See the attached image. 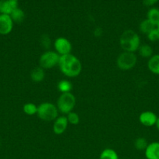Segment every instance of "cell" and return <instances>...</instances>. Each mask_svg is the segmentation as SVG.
<instances>
[{
  "instance_id": "cell-1",
  "label": "cell",
  "mask_w": 159,
  "mask_h": 159,
  "mask_svg": "<svg viewBox=\"0 0 159 159\" xmlns=\"http://www.w3.org/2000/svg\"><path fill=\"white\" fill-rule=\"evenodd\" d=\"M58 65L60 71L69 78L77 77L82 71V64L80 61L72 54L60 56Z\"/></svg>"
},
{
  "instance_id": "cell-2",
  "label": "cell",
  "mask_w": 159,
  "mask_h": 159,
  "mask_svg": "<svg viewBox=\"0 0 159 159\" xmlns=\"http://www.w3.org/2000/svg\"><path fill=\"white\" fill-rule=\"evenodd\" d=\"M119 43L123 51L135 53L140 46V38L135 31L126 30L120 36Z\"/></svg>"
},
{
  "instance_id": "cell-3",
  "label": "cell",
  "mask_w": 159,
  "mask_h": 159,
  "mask_svg": "<svg viewBox=\"0 0 159 159\" xmlns=\"http://www.w3.org/2000/svg\"><path fill=\"white\" fill-rule=\"evenodd\" d=\"M37 115L41 120L46 122L54 121L59 116V110L55 104L45 102L37 107Z\"/></svg>"
},
{
  "instance_id": "cell-4",
  "label": "cell",
  "mask_w": 159,
  "mask_h": 159,
  "mask_svg": "<svg viewBox=\"0 0 159 159\" xmlns=\"http://www.w3.org/2000/svg\"><path fill=\"white\" fill-rule=\"evenodd\" d=\"M76 97L71 93H61L57 100V107L59 112L62 114H68L72 112L76 106Z\"/></svg>"
},
{
  "instance_id": "cell-5",
  "label": "cell",
  "mask_w": 159,
  "mask_h": 159,
  "mask_svg": "<svg viewBox=\"0 0 159 159\" xmlns=\"http://www.w3.org/2000/svg\"><path fill=\"white\" fill-rule=\"evenodd\" d=\"M137 62V57L135 53L123 51L117 57L116 64L119 69L128 71L135 67Z\"/></svg>"
},
{
  "instance_id": "cell-6",
  "label": "cell",
  "mask_w": 159,
  "mask_h": 159,
  "mask_svg": "<svg viewBox=\"0 0 159 159\" xmlns=\"http://www.w3.org/2000/svg\"><path fill=\"white\" fill-rule=\"evenodd\" d=\"M60 55L54 51H46L39 58V66L45 69H51L59 65Z\"/></svg>"
},
{
  "instance_id": "cell-7",
  "label": "cell",
  "mask_w": 159,
  "mask_h": 159,
  "mask_svg": "<svg viewBox=\"0 0 159 159\" xmlns=\"http://www.w3.org/2000/svg\"><path fill=\"white\" fill-rule=\"evenodd\" d=\"M54 48L55 52L60 56L71 54L72 43L68 39L65 37H58L54 42Z\"/></svg>"
},
{
  "instance_id": "cell-8",
  "label": "cell",
  "mask_w": 159,
  "mask_h": 159,
  "mask_svg": "<svg viewBox=\"0 0 159 159\" xmlns=\"http://www.w3.org/2000/svg\"><path fill=\"white\" fill-rule=\"evenodd\" d=\"M14 23L10 16L6 14H0V34L7 35L12 32Z\"/></svg>"
},
{
  "instance_id": "cell-9",
  "label": "cell",
  "mask_w": 159,
  "mask_h": 159,
  "mask_svg": "<svg viewBox=\"0 0 159 159\" xmlns=\"http://www.w3.org/2000/svg\"><path fill=\"white\" fill-rule=\"evenodd\" d=\"M158 116L152 111H144L139 116V121L144 127H151L155 126Z\"/></svg>"
},
{
  "instance_id": "cell-10",
  "label": "cell",
  "mask_w": 159,
  "mask_h": 159,
  "mask_svg": "<svg viewBox=\"0 0 159 159\" xmlns=\"http://www.w3.org/2000/svg\"><path fill=\"white\" fill-rule=\"evenodd\" d=\"M68 125L69 123L68 120H67L66 116H59L55 120L54 123H53V132L57 135L62 134L66 130Z\"/></svg>"
},
{
  "instance_id": "cell-11",
  "label": "cell",
  "mask_w": 159,
  "mask_h": 159,
  "mask_svg": "<svg viewBox=\"0 0 159 159\" xmlns=\"http://www.w3.org/2000/svg\"><path fill=\"white\" fill-rule=\"evenodd\" d=\"M144 155L147 159H159V141L149 143L144 151Z\"/></svg>"
},
{
  "instance_id": "cell-12",
  "label": "cell",
  "mask_w": 159,
  "mask_h": 159,
  "mask_svg": "<svg viewBox=\"0 0 159 159\" xmlns=\"http://www.w3.org/2000/svg\"><path fill=\"white\" fill-rule=\"evenodd\" d=\"M147 68L152 74L159 75V54H154L148 59Z\"/></svg>"
},
{
  "instance_id": "cell-13",
  "label": "cell",
  "mask_w": 159,
  "mask_h": 159,
  "mask_svg": "<svg viewBox=\"0 0 159 159\" xmlns=\"http://www.w3.org/2000/svg\"><path fill=\"white\" fill-rule=\"evenodd\" d=\"M31 79L34 82H41L45 79V70L42 68L39 67H36L34 68L32 71H31Z\"/></svg>"
},
{
  "instance_id": "cell-14",
  "label": "cell",
  "mask_w": 159,
  "mask_h": 159,
  "mask_svg": "<svg viewBox=\"0 0 159 159\" xmlns=\"http://www.w3.org/2000/svg\"><path fill=\"white\" fill-rule=\"evenodd\" d=\"M139 55L141 56L143 58H148L154 55V51L151 45L149 44H140L138 49Z\"/></svg>"
},
{
  "instance_id": "cell-15",
  "label": "cell",
  "mask_w": 159,
  "mask_h": 159,
  "mask_svg": "<svg viewBox=\"0 0 159 159\" xmlns=\"http://www.w3.org/2000/svg\"><path fill=\"white\" fill-rule=\"evenodd\" d=\"M147 19L151 21L154 26H157L159 23V9L156 7H151L147 13Z\"/></svg>"
},
{
  "instance_id": "cell-16",
  "label": "cell",
  "mask_w": 159,
  "mask_h": 159,
  "mask_svg": "<svg viewBox=\"0 0 159 159\" xmlns=\"http://www.w3.org/2000/svg\"><path fill=\"white\" fill-rule=\"evenodd\" d=\"M10 17L12 20L13 23H20L23 21L25 18V13L20 8H17V9H13L12 12L10 13Z\"/></svg>"
},
{
  "instance_id": "cell-17",
  "label": "cell",
  "mask_w": 159,
  "mask_h": 159,
  "mask_svg": "<svg viewBox=\"0 0 159 159\" xmlns=\"http://www.w3.org/2000/svg\"><path fill=\"white\" fill-rule=\"evenodd\" d=\"M156 27V26H154L151 21L147 20V19H145L143 20L141 23L139 25V30H140V32L143 34H147L152 30L153 29Z\"/></svg>"
},
{
  "instance_id": "cell-18",
  "label": "cell",
  "mask_w": 159,
  "mask_h": 159,
  "mask_svg": "<svg viewBox=\"0 0 159 159\" xmlns=\"http://www.w3.org/2000/svg\"><path fill=\"white\" fill-rule=\"evenodd\" d=\"M99 159H119L118 155L112 148H105L100 154Z\"/></svg>"
},
{
  "instance_id": "cell-19",
  "label": "cell",
  "mask_w": 159,
  "mask_h": 159,
  "mask_svg": "<svg viewBox=\"0 0 159 159\" xmlns=\"http://www.w3.org/2000/svg\"><path fill=\"white\" fill-rule=\"evenodd\" d=\"M13 9L9 0H0V14L10 15Z\"/></svg>"
},
{
  "instance_id": "cell-20",
  "label": "cell",
  "mask_w": 159,
  "mask_h": 159,
  "mask_svg": "<svg viewBox=\"0 0 159 159\" xmlns=\"http://www.w3.org/2000/svg\"><path fill=\"white\" fill-rule=\"evenodd\" d=\"M72 89H73V85L68 80L63 79L58 83V89L62 93H71Z\"/></svg>"
},
{
  "instance_id": "cell-21",
  "label": "cell",
  "mask_w": 159,
  "mask_h": 159,
  "mask_svg": "<svg viewBox=\"0 0 159 159\" xmlns=\"http://www.w3.org/2000/svg\"><path fill=\"white\" fill-rule=\"evenodd\" d=\"M23 113H26L28 116H33V115L37 114V107L33 102H27L23 105Z\"/></svg>"
},
{
  "instance_id": "cell-22",
  "label": "cell",
  "mask_w": 159,
  "mask_h": 159,
  "mask_svg": "<svg viewBox=\"0 0 159 159\" xmlns=\"http://www.w3.org/2000/svg\"><path fill=\"white\" fill-rule=\"evenodd\" d=\"M148 145V142L146 138H137L134 141V147L137 151H143L147 148Z\"/></svg>"
},
{
  "instance_id": "cell-23",
  "label": "cell",
  "mask_w": 159,
  "mask_h": 159,
  "mask_svg": "<svg viewBox=\"0 0 159 159\" xmlns=\"http://www.w3.org/2000/svg\"><path fill=\"white\" fill-rule=\"evenodd\" d=\"M67 120L70 124L72 125H77L80 123V116L75 112L72 111L66 115Z\"/></svg>"
},
{
  "instance_id": "cell-24",
  "label": "cell",
  "mask_w": 159,
  "mask_h": 159,
  "mask_svg": "<svg viewBox=\"0 0 159 159\" xmlns=\"http://www.w3.org/2000/svg\"><path fill=\"white\" fill-rule=\"evenodd\" d=\"M147 37L148 40L151 42H156L159 40V30L155 27L153 29L149 34H147Z\"/></svg>"
},
{
  "instance_id": "cell-25",
  "label": "cell",
  "mask_w": 159,
  "mask_h": 159,
  "mask_svg": "<svg viewBox=\"0 0 159 159\" xmlns=\"http://www.w3.org/2000/svg\"><path fill=\"white\" fill-rule=\"evenodd\" d=\"M40 43L41 44V46L43 47L45 49H49L51 43V40H50L49 36L46 35V34L42 35L40 39Z\"/></svg>"
},
{
  "instance_id": "cell-26",
  "label": "cell",
  "mask_w": 159,
  "mask_h": 159,
  "mask_svg": "<svg viewBox=\"0 0 159 159\" xmlns=\"http://www.w3.org/2000/svg\"><path fill=\"white\" fill-rule=\"evenodd\" d=\"M158 1L159 0H143V2L146 6H152Z\"/></svg>"
},
{
  "instance_id": "cell-27",
  "label": "cell",
  "mask_w": 159,
  "mask_h": 159,
  "mask_svg": "<svg viewBox=\"0 0 159 159\" xmlns=\"http://www.w3.org/2000/svg\"><path fill=\"white\" fill-rule=\"evenodd\" d=\"M94 36L96 37H100L102 36L103 34V30L100 27H97L96 29L94 30Z\"/></svg>"
},
{
  "instance_id": "cell-28",
  "label": "cell",
  "mask_w": 159,
  "mask_h": 159,
  "mask_svg": "<svg viewBox=\"0 0 159 159\" xmlns=\"http://www.w3.org/2000/svg\"><path fill=\"white\" fill-rule=\"evenodd\" d=\"M155 127H156V128L157 129V130L159 131V116L157 117V123H156V124H155Z\"/></svg>"
},
{
  "instance_id": "cell-29",
  "label": "cell",
  "mask_w": 159,
  "mask_h": 159,
  "mask_svg": "<svg viewBox=\"0 0 159 159\" xmlns=\"http://www.w3.org/2000/svg\"><path fill=\"white\" fill-rule=\"evenodd\" d=\"M156 27H157V29L159 30V23H158V24L157 25V26H156Z\"/></svg>"
},
{
  "instance_id": "cell-30",
  "label": "cell",
  "mask_w": 159,
  "mask_h": 159,
  "mask_svg": "<svg viewBox=\"0 0 159 159\" xmlns=\"http://www.w3.org/2000/svg\"><path fill=\"white\" fill-rule=\"evenodd\" d=\"M0 148H1V141H0Z\"/></svg>"
}]
</instances>
